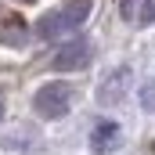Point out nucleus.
<instances>
[{"label":"nucleus","mask_w":155,"mask_h":155,"mask_svg":"<svg viewBox=\"0 0 155 155\" xmlns=\"http://www.w3.org/2000/svg\"><path fill=\"white\" fill-rule=\"evenodd\" d=\"M87 15H90V0H69V4H61L58 11H47V15L40 18L36 33L43 40L69 36V33H76L79 25L87 22Z\"/></svg>","instance_id":"obj_1"},{"label":"nucleus","mask_w":155,"mask_h":155,"mask_svg":"<svg viewBox=\"0 0 155 155\" xmlns=\"http://www.w3.org/2000/svg\"><path fill=\"white\" fill-rule=\"evenodd\" d=\"M69 101H72V87L61 83V79H51V83H43L36 90L33 108L43 119H61V116H69Z\"/></svg>","instance_id":"obj_2"},{"label":"nucleus","mask_w":155,"mask_h":155,"mask_svg":"<svg viewBox=\"0 0 155 155\" xmlns=\"http://www.w3.org/2000/svg\"><path fill=\"white\" fill-rule=\"evenodd\" d=\"M58 72H76L83 65H90V43L87 40H72V43H65L58 54H54V61H51Z\"/></svg>","instance_id":"obj_3"},{"label":"nucleus","mask_w":155,"mask_h":155,"mask_svg":"<svg viewBox=\"0 0 155 155\" xmlns=\"http://www.w3.org/2000/svg\"><path fill=\"white\" fill-rule=\"evenodd\" d=\"M116 144H119V123H116V119L97 123L94 134H90V152H94V155H105L108 148H116Z\"/></svg>","instance_id":"obj_4"},{"label":"nucleus","mask_w":155,"mask_h":155,"mask_svg":"<svg viewBox=\"0 0 155 155\" xmlns=\"http://www.w3.org/2000/svg\"><path fill=\"white\" fill-rule=\"evenodd\" d=\"M126 87H130V69H119L108 83L97 87V101H101V105H116L119 97L126 94Z\"/></svg>","instance_id":"obj_5"},{"label":"nucleus","mask_w":155,"mask_h":155,"mask_svg":"<svg viewBox=\"0 0 155 155\" xmlns=\"http://www.w3.org/2000/svg\"><path fill=\"white\" fill-rule=\"evenodd\" d=\"M0 40H4V43H22V40H25V25H22V18H7V22L0 25Z\"/></svg>","instance_id":"obj_6"},{"label":"nucleus","mask_w":155,"mask_h":155,"mask_svg":"<svg viewBox=\"0 0 155 155\" xmlns=\"http://www.w3.org/2000/svg\"><path fill=\"white\" fill-rule=\"evenodd\" d=\"M152 22H155V0H144L141 15H137V25H152Z\"/></svg>","instance_id":"obj_7"},{"label":"nucleus","mask_w":155,"mask_h":155,"mask_svg":"<svg viewBox=\"0 0 155 155\" xmlns=\"http://www.w3.org/2000/svg\"><path fill=\"white\" fill-rule=\"evenodd\" d=\"M119 11H123V18H134V0H119Z\"/></svg>","instance_id":"obj_8"},{"label":"nucleus","mask_w":155,"mask_h":155,"mask_svg":"<svg viewBox=\"0 0 155 155\" xmlns=\"http://www.w3.org/2000/svg\"><path fill=\"white\" fill-rule=\"evenodd\" d=\"M0 119H4V97H0Z\"/></svg>","instance_id":"obj_9"}]
</instances>
